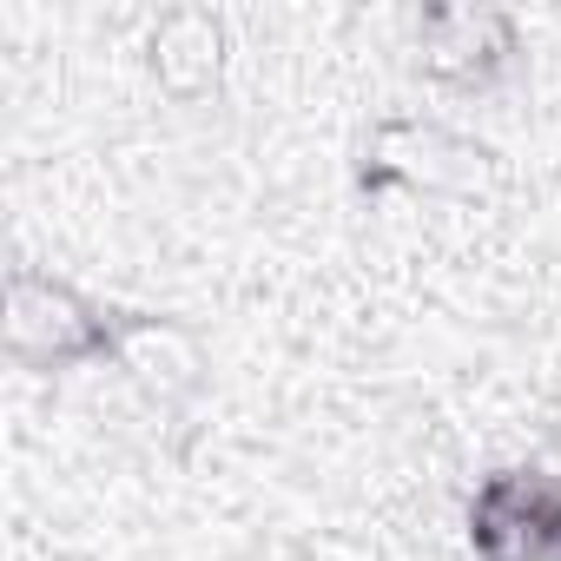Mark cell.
I'll list each match as a JSON object with an SVG mask.
<instances>
[{"label": "cell", "instance_id": "obj_1", "mask_svg": "<svg viewBox=\"0 0 561 561\" xmlns=\"http://www.w3.org/2000/svg\"><path fill=\"white\" fill-rule=\"evenodd\" d=\"M351 185L370 205H383V198L482 205L508 185V159H502V146L476 139L469 126H456L443 113H383L357 146Z\"/></svg>", "mask_w": 561, "mask_h": 561}, {"label": "cell", "instance_id": "obj_2", "mask_svg": "<svg viewBox=\"0 0 561 561\" xmlns=\"http://www.w3.org/2000/svg\"><path fill=\"white\" fill-rule=\"evenodd\" d=\"M0 351L27 377H67L113 364L119 351V305L80 291L73 277L47 264H14L0 291Z\"/></svg>", "mask_w": 561, "mask_h": 561}, {"label": "cell", "instance_id": "obj_3", "mask_svg": "<svg viewBox=\"0 0 561 561\" xmlns=\"http://www.w3.org/2000/svg\"><path fill=\"white\" fill-rule=\"evenodd\" d=\"M528 60V34L508 8H469V0H423L410 14V73L436 93L482 100L508 87Z\"/></svg>", "mask_w": 561, "mask_h": 561}, {"label": "cell", "instance_id": "obj_4", "mask_svg": "<svg viewBox=\"0 0 561 561\" xmlns=\"http://www.w3.org/2000/svg\"><path fill=\"white\" fill-rule=\"evenodd\" d=\"M462 541L476 561H561V476L541 462H502L476 476L462 502Z\"/></svg>", "mask_w": 561, "mask_h": 561}, {"label": "cell", "instance_id": "obj_5", "mask_svg": "<svg viewBox=\"0 0 561 561\" xmlns=\"http://www.w3.org/2000/svg\"><path fill=\"white\" fill-rule=\"evenodd\" d=\"M113 370H126V383L139 397H152L159 410H192L198 390L211 383V351H205V337L185 318H172V311H126L119 305Z\"/></svg>", "mask_w": 561, "mask_h": 561}, {"label": "cell", "instance_id": "obj_6", "mask_svg": "<svg viewBox=\"0 0 561 561\" xmlns=\"http://www.w3.org/2000/svg\"><path fill=\"white\" fill-rule=\"evenodd\" d=\"M146 73L172 106H205L225 87V60H231V27L205 0H172L146 21Z\"/></svg>", "mask_w": 561, "mask_h": 561}]
</instances>
